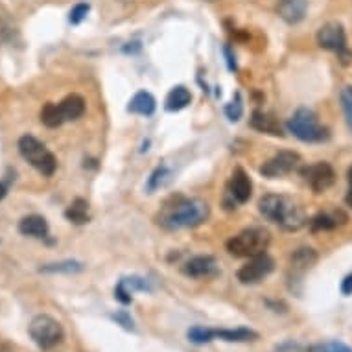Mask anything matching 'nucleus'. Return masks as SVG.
Returning a JSON list of instances; mask_svg holds the SVG:
<instances>
[{"instance_id": "29", "label": "nucleus", "mask_w": 352, "mask_h": 352, "mask_svg": "<svg viewBox=\"0 0 352 352\" xmlns=\"http://www.w3.org/2000/svg\"><path fill=\"white\" fill-rule=\"evenodd\" d=\"M312 352H352V346L341 343V341H324L312 346Z\"/></svg>"}, {"instance_id": "13", "label": "nucleus", "mask_w": 352, "mask_h": 352, "mask_svg": "<svg viewBox=\"0 0 352 352\" xmlns=\"http://www.w3.org/2000/svg\"><path fill=\"white\" fill-rule=\"evenodd\" d=\"M318 262V254L310 248L297 249L292 256H289V280H300L310 267Z\"/></svg>"}, {"instance_id": "14", "label": "nucleus", "mask_w": 352, "mask_h": 352, "mask_svg": "<svg viewBox=\"0 0 352 352\" xmlns=\"http://www.w3.org/2000/svg\"><path fill=\"white\" fill-rule=\"evenodd\" d=\"M133 292H151V286L142 277L120 278L115 288V297L122 305H129L133 300Z\"/></svg>"}, {"instance_id": "22", "label": "nucleus", "mask_w": 352, "mask_h": 352, "mask_svg": "<svg viewBox=\"0 0 352 352\" xmlns=\"http://www.w3.org/2000/svg\"><path fill=\"white\" fill-rule=\"evenodd\" d=\"M190 102H192L190 91H188L186 87L177 85V87H173L172 91L168 93L166 104H164V107H166L168 111H172V113H175V111L185 109L186 105L190 104Z\"/></svg>"}, {"instance_id": "34", "label": "nucleus", "mask_w": 352, "mask_h": 352, "mask_svg": "<svg viewBox=\"0 0 352 352\" xmlns=\"http://www.w3.org/2000/svg\"><path fill=\"white\" fill-rule=\"evenodd\" d=\"M13 179H15V177H12V175H6V179L0 181V201H2V199L8 196V190H10V185L13 183Z\"/></svg>"}, {"instance_id": "7", "label": "nucleus", "mask_w": 352, "mask_h": 352, "mask_svg": "<svg viewBox=\"0 0 352 352\" xmlns=\"http://www.w3.org/2000/svg\"><path fill=\"white\" fill-rule=\"evenodd\" d=\"M318 45L324 50L338 54L341 63L349 65L352 61V52L346 47L345 30L340 23H327L323 24L318 32Z\"/></svg>"}, {"instance_id": "18", "label": "nucleus", "mask_w": 352, "mask_h": 352, "mask_svg": "<svg viewBox=\"0 0 352 352\" xmlns=\"http://www.w3.org/2000/svg\"><path fill=\"white\" fill-rule=\"evenodd\" d=\"M59 113L63 122L78 120L85 113V100L81 98L80 94H69L67 98L59 102Z\"/></svg>"}, {"instance_id": "10", "label": "nucleus", "mask_w": 352, "mask_h": 352, "mask_svg": "<svg viewBox=\"0 0 352 352\" xmlns=\"http://www.w3.org/2000/svg\"><path fill=\"white\" fill-rule=\"evenodd\" d=\"M300 173L316 194L329 190L336 181L334 168L330 166L329 162H316V164L305 166Z\"/></svg>"}, {"instance_id": "21", "label": "nucleus", "mask_w": 352, "mask_h": 352, "mask_svg": "<svg viewBox=\"0 0 352 352\" xmlns=\"http://www.w3.org/2000/svg\"><path fill=\"white\" fill-rule=\"evenodd\" d=\"M260 336L251 329H229V330H216V340L227 341V343H249L256 341Z\"/></svg>"}, {"instance_id": "20", "label": "nucleus", "mask_w": 352, "mask_h": 352, "mask_svg": "<svg viewBox=\"0 0 352 352\" xmlns=\"http://www.w3.org/2000/svg\"><path fill=\"white\" fill-rule=\"evenodd\" d=\"M157 102L155 98L151 96L150 93H146V91H140L131 98L129 105H127V111L129 113H133V115H140V116H151L155 113Z\"/></svg>"}, {"instance_id": "8", "label": "nucleus", "mask_w": 352, "mask_h": 352, "mask_svg": "<svg viewBox=\"0 0 352 352\" xmlns=\"http://www.w3.org/2000/svg\"><path fill=\"white\" fill-rule=\"evenodd\" d=\"M273 270H275V260H273L270 254L262 253L258 254V256L249 258L248 264H243V266L238 270L236 277L242 284H258L262 283L270 273H273Z\"/></svg>"}, {"instance_id": "5", "label": "nucleus", "mask_w": 352, "mask_h": 352, "mask_svg": "<svg viewBox=\"0 0 352 352\" xmlns=\"http://www.w3.org/2000/svg\"><path fill=\"white\" fill-rule=\"evenodd\" d=\"M288 131L302 142H323L329 139V129L319 124L316 113L300 107L288 120Z\"/></svg>"}, {"instance_id": "26", "label": "nucleus", "mask_w": 352, "mask_h": 352, "mask_svg": "<svg viewBox=\"0 0 352 352\" xmlns=\"http://www.w3.org/2000/svg\"><path fill=\"white\" fill-rule=\"evenodd\" d=\"M186 338H188V341L194 343V345H207V343L216 340V330L201 327V324H196V327L188 329Z\"/></svg>"}, {"instance_id": "28", "label": "nucleus", "mask_w": 352, "mask_h": 352, "mask_svg": "<svg viewBox=\"0 0 352 352\" xmlns=\"http://www.w3.org/2000/svg\"><path fill=\"white\" fill-rule=\"evenodd\" d=\"M341 107H343V113H345V120L349 129L352 131V87H345L341 91Z\"/></svg>"}, {"instance_id": "19", "label": "nucleus", "mask_w": 352, "mask_h": 352, "mask_svg": "<svg viewBox=\"0 0 352 352\" xmlns=\"http://www.w3.org/2000/svg\"><path fill=\"white\" fill-rule=\"evenodd\" d=\"M306 0H280L278 15L289 24H297L305 19Z\"/></svg>"}, {"instance_id": "36", "label": "nucleus", "mask_w": 352, "mask_h": 352, "mask_svg": "<svg viewBox=\"0 0 352 352\" xmlns=\"http://www.w3.org/2000/svg\"><path fill=\"white\" fill-rule=\"evenodd\" d=\"M226 56H227V61H229V69L236 70V61H234V58H232V54L229 52V48H226Z\"/></svg>"}, {"instance_id": "6", "label": "nucleus", "mask_w": 352, "mask_h": 352, "mask_svg": "<svg viewBox=\"0 0 352 352\" xmlns=\"http://www.w3.org/2000/svg\"><path fill=\"white\" fill-rule=\"evenodd\" d=\"M30 338L39 346L41 351H52L63 341L65 330L58 319H54L48 314H41L32 319L28 327Z\"/></svg>"}, {"instance_id": "23", "label": "nucleus", "mask_w": 352, "mask_h": 352, "mask_svg": "<svg viewBox=\"0 0 352 352\" xmlns=\"http://www.w3.org/2000/svg\"><path fill=\"white\" fill-rule=\"evenodd\" d=\"M65 216H67V219H69L70 223H74V226H85L87 221L91 219V216H89V203H87L85 199L78 197V199H74V201L67 207Z\"/></svg>"}, {"instance_id": "2", "label": "nucleus", "mask_w": 352, "mask_h": 352, "mask_svg": "<svg viewBox=\"0 0 352 352\" xmlns=\"http://www.w3.org/2000/svg\"><path fill=\"white\" fill-rule=\"evenodd\" d=\"M260 214L266 219L283 227L284 231H299L305 227V208L297 199L283 194H267L258 201Z\"/></svg>"}, {"instance_id": "37", "label": "nucleus", "mask_w": 352, "mask_h": 352, "mask_svg": "<svg viewBox=\"0 0 352 352\" xmlns=\"http://www.w3.org/2000/svg\"><path fill=\"white\" fill-rule=\"evenodd\" d=\"M345 201H346V205H349V207L352 208V186H349V192H346Z\"/></svg>"}, {"instance_id": "25", "label": "nucleus", "mask_w": 352, "mask_h": 352, "mask_svg": "<svg viewBox=\"0 0 352 352\" xmlns=\"http://www.w3.org/2000/svg\"><path fill=\"white\" fill-rule=\"evenodd\" d=\"M41 122L45 124L50 129H56V127L63 126L65 122L61 118V113H59V105L54 104V102H48V104L43 105L41 109Z\"/></svg>"}, {"instance_id": "11", "label": "nucleus", "mask_w": 352, "mask_h": 352, "mask_svg": "<svg viewBox=\"0 0 352 352\" xmlns=\"http://www.w3.org/2000/svg\"><path fill=\"white\" fill-rule=\"evenodd\" d=\"M253 194V183L249 179V175L245 173L243 168H234L229 185H227V196L231 197L236 205L248 203L249 197Z\"/></svg>"}, {"instance_id": "32", "label": "nucleus", "mask_w": 352, "mask_h": 352, "mask_svg": "<svg viewBox=\"0 0 352 352\" xmlns=\"http://www.w3.org/2000/svg\"><path fill=\"white\" fill-rule=\"evenodd\" d=\"M91 12V6L85 4V2H81V4H76L72 10H70V15H69V21L72 24H80L83 19L87 17V13Z\"/></svg>"}, {"instance_id": "4", "label": "nucleus", "mask_w": 352, "mask_h": 352, "mask_svg": "<svg viewBox=\"0 0 352 352\" xmlns=\"http://www.w3.org/2000/svg\"><path fill=\"white\" fill-rule=\"evenodd\" d=\"M19 153L30 166H34L45 177H50L56 173L58 161L47 146L43 144L39 139H35L34 135H23L19 139Z\"/></svg>"}, {"instance_id": "38", "label": "nucleus", "mask_w": 352, "mask_h": 352, "mask_svg": "<svg viewBox=\"0 0 352 352\" xmlns=\"http://www.w3.org/2000/svg\"><path fill=\"white\" fill-rule=\"evenodd\" d=\"M346 179H349V186H352V166L349 168V172H346Z\"/></svg>"}, {"instance_id": "3", "label": "nucleus", "mask_w": 352, "mask_h": 352, "mask_svg": "<svg viewBox=\"0 0 352 352\" xmlns=\"http://www.w3.org/2000/svg\"><path fill=\"white\" fill-rule=\"evenodd\" d=\"M272 243V236L262 227H251L245 231L238 232L227 242V251L236 258H253L258 254L266 253Z\"/></svg>"}, {"instance_id": "15", "label": "nucleus", "mask_w": 352, "mask_h": 352, "mask_svg": "<svg viewBox=\"0 0 352 352\" xmlns=\"http://www.w3.org/2000/svg\"><path fill=\"white\" fill-rule=\"evenodd\" d=\"M19 232L23 236L45 240V238H48L50 227H48V221L43 216H39V214H30V216H24L19 221Z\"/></svg>"}, {"instance_id": "1", "label": "nucleus", "mask_w": 352, "mask_h": 352, "mask_svg": "<svg viewBox=\"0 0 352 352\" xmlns=\"http://www.w3.org/2000/svg\"><path fill=\"white\" fill-rule=\"evenodd\" d=\"M210 208L205 201L196 197L173 196L170 197L161 212L157 216V223L168 231H179V229H192L207 221Z\"/></svg>"}, {"instance_id": "27", "label": "nucleus", "mask_w": 352, "mask_h": 352, "mask_svg": "<svg viewBox=\"0 0 352 352\" xmlns=\"http://www.w3.org/2000/svg\"><path fill=\"white\" fill-rule=\"evenodd\" d=\"M170 181H172V172L168 170V166H164V164H162V166H159L155 172L151 173L146 188H148V192H150V194H153V192L159 190V188H162V186H166Z\"/></svg>"}, {"instance_id": "31", "label": "nucleus", "mask_w": 352, "mask_h": 352, "mask_svg": "<svg viewBox=\"0 0 352 352\" xmlns=\"http://www.w3.org/2000/svg\"><path fill=\"white\" fill-rule=\"evenodd\" d=\"M226 113H227V116H229V120H232V122L240 120V116L243 115L242 96H240V93H236V96H234V100H232L231 104L227 105V107H226Z\"/></svg>"}, {"instance_id": "33", "label": "nucleus", "mask_w": 352, "mask_h": 352, "mask_svg": "<svg viewBox=\"0 0 352 352\" xmlns=\"http://www.w3.org/2000/svg\"><path fill=\"white\" fill-rule=\"evenodd\" d=\"M273 352H312V346L308 349L297 341H284V343H278Z\"/></svg>"}, {"instance_id": "16", "label": "nucleus", "mask_w": 352, "mask_h": 352, "mask_svg": "<svg viewBox=\"0 0 352 352\" xmlns=\"http://www.w3.org/2000/svg\"><path fill=\"white\" fill-rule=\"evenodd\" d=\"M346 221V214L343 210H327V212H319L318 216H314L310 219V229L314 232L332 231L336 227L343 226Z\"/></svg>"}, {"instance_id": "24", "label": "nucleus", "mask_w": 352, "mask_h": 352, "mask_svg": "<svg viewBox=\"0 0 352 352\" xmlns=\"http://www.w3.org/2000/svg\"><path fill=\"white\" fill-rule=\"evenodd\" d=\"M41 273H80L83 272V264L78 260H63V262H54V264H45L39 267Z\"/></svg>"}, {"instance_id": "30", "label": "nucleus", "mask_w": 352, "mask_h": 352, "mask_svg": "<svg viewBox=\"0 0 352 352\" xmlns=\"http://www.w3.org/2000/svg\"><path fill=\"white\" fill-rule=\"evenodd\" d=\"M111 319L115 321L116 324H120L122 329L129 330V332H135V321L131 318V314L126 312V310H118L111 316Z\"/></svg>"}, {"instance_id": "35", "label": "nucleus", "mask_w": 352, "mask_h": 352, "mask_svg": "<svg viewBox=\"0 0 352 352\" xmlns=\"http://www.w3.org/2000/svg\"><path fill=\"white\" fill-rule=\"evenodd\" d=\"M341 294L343 295H352V273H349L343 283H341Z\"/></svg>"}, {"instance_id": "9", "label": "nucleus", "mask_w": 352, "mask_h": 352, "mask_svg": "<svg viewBox=\"0 0 352 352\" xmlns=\"http://www.w3.org/2000/svg\"><path fill=\"white\" fill-rule=\"evenodd\" d=\"M300 164L299 153L295 151L283 150L278 151L277 155H273L270 161H266L262 166H260V173L267 177V179H277V177H283V175H288L294 170H297Z\"/></svg>"}, {"instance_id": "12", "label": "nucleus", "mask_w": 352, "mask_h": 352, "mask_svg": "<svg viewBox=\"0 0 352 352\" xmlns=\"http://www.w3.org/2000/svg\"><path fill=\"white\" fill-rule=\"evenodd\" d=\"M183 275L190 278H212L219 273L218 262L214 256H194L186 262L185 266L181 267Z\"/></svg>"}, {"instance_id": "17", "label": "nucleus", "mask_w": 352, "mask_h": 352, "mask_svg": "<svg viewBox=\"0 0 352 352\" xmlns=\"http://www.w3.org/2000/svg\"><path fill=\"white\" fill-rule=\"evenodd\" d=\"M251 127L260 131V133L273 135V137H283V127L278 120L270 113H262V111H254L251 116Z\"/></svg>"}]
</instances>
